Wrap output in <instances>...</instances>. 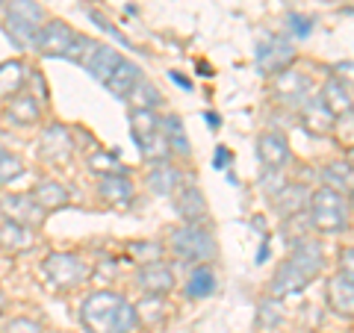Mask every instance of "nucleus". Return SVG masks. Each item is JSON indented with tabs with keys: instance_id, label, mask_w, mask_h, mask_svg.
I'll return each instance as SVG.
<instances>
[{
	"instance_id": "f257e3e1",
	"label": "nucleus",
	"mask_w": 354,
	"mask_h": 333,
	"mask_svg": "<svg viewBox=\"0 0 354 333\" xmlns=\"http://www.w3.org/2000/svg\"><path fill=\"white\" fill-rule=\"evenodd\" d=\"M80 321L88 333H133L139 327L136 310L118 292H92L80 304Z\"/></svg>"
},
{
	"instance_id": "f03ea898",
	"label": "nucleus",
	"mask_w": 354,
	"mask_h": 333,
	"mask_svg": "<svg viewBox=\"0 0 354 333\" xmlns=\"http://www.w3.org/2000/svg\"><path fill=\"white\" fill-rule=\"evenodd\" d=\"M325 265V254L322 245L316 239H301L292 251V257L281 263V269L274 272V280H272V295L274 298H286V295H298L310 286L319 277Z\"/></svg>"
},
{
	"instance_id": "7ed1b4c3",
	"label": "nucleus",
	"mask_w": 354,
	"mask_h": 333,
	"mask_svg": "<svg viewBox=\"0 0 354 333\" xmlns=\"http://www.w3.org/2000/svg\"><path fill=\"white\" fill-rule=\"evenodd\" d=\"M307 209H310V225L322 233H339L348 227V216H351L348 198L328 186H319L307 198Z\"/></svg>"
},
{
	"instance_id": "20e7f679",
	"label": "nucleus",
	"mask_w": 354,
	"mask_h": 333,
	"mask_svg": "<svg viewBox=\"0 0 354 333\" xmlns=\"http://www.w3.org/2000/svg\"><path fill=\"white\" fill-rule=\"evenodd\" d=\"M130 136L136 142L139 153L148 162H165L171 157L169 145H165L162 136V118H157L153 109H133L130 113Z\"/></svg>"
},
{
	"instance_id": "39448f33",
	"label": "nucleus",
	"mask_w": 354,
	"mask_h": 333,
	"mask_svg": "<svg viewBox=\"0 0 354 333\" xmlns=\"http://www.w3.org/2000/svg\"><path fill=\"white\" fill-rule=\"evenodd\" d=\"M6 32L21 50L36 48L39 30L44 24V9L36 0H6Z\"/></svg>"
},
{
	"instance_id": "423d86ee",
	"label": "nucleus",
	"mask_w": 354,
	"mask_h": 333,
	"mask_svg": "<svg viewBox=\"0 0 354 333\" xmlns=\"http://www.w3.org/2000/svg\"><path fill=\"white\" fill-rule=\"evenodd\" d=\"M41 269L57 289H77V286H83L88 280V274H92V265H88L80 254H71V251L48 254Z\"/></svg>"
},
{
	"instance_id": "0eeeda50",
	"label": "nucleus",
	"mask_w": 354,
	"mask_h": 333,
	"mask_svg": "<svg viewBox=\"0 0 354 333\" xmlns=\"http://www.w3.org/2000/svg\"><path fill=\"white\" fill-rule=\"evenodd\" d=\"M171 251L180 260L207 265L216 257V239L209 236V230H204L201 225H183L180 230L171 233Z\"/></svg>"
},
{
	"instance_id": "6e6552de",
	"label": "nucleus",
	"mask_w": 354,
	"mask_h": 333,
	"mask_svg": "<svg viewBox=\"0 0 354 333\" xmlns=\"http://www.w3.org/2000/svg\"><path fill=\"white\" fill-rule=\"evenodd\" d=\"M292 62H295V48H292L290 39H283V36H266L257 44V68L266 77H278L281 71L292 68Z\"/></svg>"
},
{
	"instance_id": "1a4fd4ad",
	"label": "nucleus",
	"mask_w": 354,
	"mask_h": 333,
	"mask_svg": "<svg viewBox=\"0 0 354 333\" xmlns=\"http://www.w3.org/2000/svg\"><path fill=\"white\" fill-rule=\"evenodd\" d=\"M0 213L6 216V221L30 230L44 221V209L32 201V195H3L0 198Z\"/></svg>"
},
{
	"instance_id": "9d476101",
	"label": "nucleus",
	"mask_w": 354,
	"mask_h": 333,
	"mask_svg": "<svg viewBox=\"0 0 354 333\" xmlns=\"http://www.w3.org/2000/svg\"><path fill=\"white\" fill-rule=\"evenodd\" d=\"M74 39V30L65 24V21H48V24H41L39 30V39H36V48L41 57H65V50H68V44Z\"/></svg>"
},
{
	"instance_id": "9b49d317",
	"label": "nucleus",
	"mask_w": 354,
	"mask_h": 333,
	"mask_svg": "<svg viewBox=\"0 0 354 333\" xmlns=\"http://www.w3.org/2000/svg\"><path fill=\"white\" fill-rule=\"evenodd\" d=\"M171 195H174L177 216H180L186 225H201V221H207V201H204V195L198 186H192V183L177 186Z\"/></svg>"
},
{
	"instance_id": "f8f14e48",
	"label": "nucleus",
	"mask_w": 354,
	"mask_h": 333,
	"mask_svg": "<svg viewBox=\"0 0 354 333\" xmlns=\"http://www.w3.org/2000/svg\"><path fill=\"white\" fill-rule=\"evenodd\" d=\"M136 283H139V289L145 292V295L162 298V295H169L174 289V272L162 260L148 263V265H142V269H139Z\"/></svg>"
},
{
	"instance_id": "ddd939ff",
	"label": "nucleus",
	"mask_w": 354,
	"mask_h": 333,
	"mask_svg": "<svg viewBox=\"0 0 354 333\" xmlns=\"http://www.w3.org/2000/svg\"><path fill=\"white\" fill-rule=\"evenodd\" d=\"M257 157L266 169L281 171V165L290 162V142H286L283 133H278V130H266L257 139Z\"/></svg>"
},
{
	"instance_id": "4468645a",
	"label": "nucleus",
	"mask_w": 354,
	"mask_h": 333,
	"mask_svg": "<svg viewBox=\"0 0 354 333\" xmlns=\"http://www.w3.org/2000/svg\"><path fill=\"white\" fill-rule=\"evenodd\" d=\"M328 304L337 316L351 318L354 316V274L337 272L328 283Z\"/></svg>"
},
{
	"instance_id": "2eb2a0df",
	"label": "nucleus",
	"mask_w": 354,
	"mask_h": 333,
	"mask_svg": "<svg viewBox=\"0 0 354 333\" xmlns=\"http://www.w3.org/2000/svg\"><path fill=\"white\" fill-rule=\"evenodd\" d=\"M272 88H274V95L281 97L283 104H304L307 101V92H310V77L307 74H298L295 68H286V71H281L278 77H274V83H272Z\"/></svg>"
},
{
	"instance_id": "dca6fc26",
	"label": "nucleus",
	"mask_w": 354,
	"mask_h": 333,
	"mask_svg": "<svg viewBox=\"0 0 354 333\" xmlns=\"http://www.w3.org/2000/svg\"><path fill=\"white\" fill-rule=\"evenodd\" d=\"M41 157H48L53 162H59V160H68L71 157V151H74V139H71V130L65 127V124H50V127H44L41 133Z\"/></svg>"
},
{
	"instance_id": "f3484780",
	"label": "nucleus",
	"mask_w": 354,
	"mask_h": 333,
	"mask_svg": "<svg viewBox=\"0 0 354 333\" xmlns=\"http://www.w3.org/2000/svg\"><path fill=\"white\" fill-rule=\"evenodd\" d=\"M41 118V106L36 101V95L30 92H18L15 97H9L6 104V121L15 127H32Z\"/></svg>"
},
{
	"instance_id": "a211bd4d",
	"label": "nucleus",
	"mask_w": 354,
	"mask_h": 333,
	"mask_svg": "<svg viewBox=\"0 0 354 333\" xmlns=\"http://www.w3.org/2000/svg\"><path fill=\"white\" fill-rule=\"evenodd\" d=\"M301 106H304L301 121H304V127H307L310 133H313V136H325V133L334 130L337 118L330 115V109L322 104V97H307V101H304Z\"/></svg>"
},
{
	"instance_id": "6ab92c4d",
	"label": "nucleus",
	"mask_w": 354,
	"mask_h": 333,
	"mask_svg": "<svg viewBox=\"0 0 354 333\" xmlns=\"http://www.w3.org/2000/svg\"><path fill=\"white\" fill-rule=\"evenodd\" d=\"M142 71H139V65H133L130 59H121L118 65H115V71L106 77V88H109V95H115V97H121V101H127V95L133 92V86H136L142 77H139Z\"/></svg>"
},
{
	"instance_id": "aec40b11",
	"label": "nucleus",
	"mask_w": 354,
	"mask_h": 333,
	"mask_svg": "<svg viewBox=\"0 0 354 333\" xmlns=\"http://www.w3.org/2000/svg\"><path fill=\"white\" fill-rule=\"evenodd\" d=\"M322 104L330 109V115H351V88L348 83H342L339 77H330L322 88Z\"/></svg>"
},
{
	"instance_id": "412c9836",
	"label": "nucleus",
	"mask_w": 354,
	"mask_h": 333,
	"mask_svg": "<svg viewBox=\"0 0 354 333\" xmlns=\"http://www.w3.org/2000/svg\"><path fill=\"white\" fill-rule=\"evenodd\" d=\"M97 192H101V201L106 207H130L133 204V183L127 177H101V186H97Z\"/></svg>"
},
{
	"instance_id": "4be33fe9",
	"label": "nucleus",
	"mask_w": 354,
	"mask_h": 333,
	"mask_svg": "<svg viewBox=\"0 0 354 333\" xmlns=\"http://www.w3.org/2000/svg\"><path fill=\"white\" fill-rule=\"evenodd\" d=\"M36 245V233L30 227H21V225H12V221H3L0 225V248L9 251V254H24Z\"/></svg>"
},
{
	"instance_id": "5701e85b",
	"label": "nucleus",
	"mask_w": 354,
	"mask_h": 333,
	"mask_svg": "<svg viewBox=\"0 0 354 333\" xmlns=\"http://www.w3.org/2000/svg\"><path fill=\"white\" fill-rule=\"evenodd\" d=\"M30 195H32V201H36L44 209V213H50V209H59V207H68V201H71L68 189H65L59 180H41Z\"/></svg>"
},
{
	"instance_id": "b1692460",
	"label": "nucleus",
	"mask_w": 354,
	"mask_h": 333,
	"mask_svg": "<svg viewBox=\"0 0 354 333\" xmlns=\"http://www.w3.org/2000/svg\"><path fill=\"white\" fill-rule=\"evenodd\" d=\"M121 59L124 57H121L115 48H109V44H97V48L92 50V57H88V62H86V68L97 83H106V77L115 71V65Z\"/></svg>"
},
{
	"instance_id": "393cba45",
	"label": "nucleus",
	"mask_w": 354,
	"mask_h": 333,
	"mask_svg": "<svg viewBox=\"0 0 354 333\" xmlns=\"http://www.w3.org/2000/svg\"><path fill=\"white\" fill-rule=\"evenodd\" d=\"M27 83V68L21 59H6L0 62V97H15Z\"/></svg>"
},
{
	"instance_id": "a878e982",
	"label": "nucleus",
	"mask_w": 354,
	"mask_h": 333,
	"mask_svg": "<svg viewBox=\"0 0 354 333\" xmlns=\"http://www.w3.org/2000/svg\"><path fill=\"white\" fill-rule=\"evenodd\" d=\"M216 272L209 269V265H195L192 274H189V280H186V295L195 298V301H201V298H209L216 292Z\"/></svg>"
},
{
	"instance_id": "bb28decb",
	"label": "nucleus",
	"mask_w": 354,
	"mask_h": 333,
	"mask_svg": "<svg viewBox=\"0 0 354 333\" xmlns=\"http://www.w3.org/2000/svg\"><path fill=\"white\" fill-rule=\"evenodd\" d=\"M162 136H165V145H169L171 153H177V157H189V136H186V127L177 115L162 118Z\"/></svg>"
},
{
	"instance_id": "cd10ccee",
	"label": "nucleus",
	"mask_w": 354,
	"mask_h": 333,
	"mask_svg": "<svg viewBox=\"0 0 354 333\" xmlns=\"http://www.w3.org/2000/svg\"><path fill=\"white\" fill-rule=\"evenodd\" d=\"M307 189L304 186H281L278 192H274V207L281 209V216H295L301 207H307V198L310 195H304Z\"/></svg>"
},
{
	"instance_id": "c85d7f7f",
	"label": "nucleus",
	"mask_w": 354,
	"mask_h": 333,
	"mask_svg": "<svg viewBox=\"0 0 354 333\" xmlns=\"http://www.w3.org/2000/svg\"><path fill=\"white\" fill-rule=\"evenodd\" d=\"M148 186H151L153 195H171L174 189L180 186V171L171 169V165H165V162H160L157 169L148 174Z\"/></svg>"
},
{
	"instance_id": "c756f323",
	"label": "nucleus",
	"mask_w": 354,
	"mask_h": 333,
	"mask_svg": "<svg viewBox=\"0 0 354 333\" xmlns=\"http://www.w3.org/2000/svg\"><path fill=\"white\" fill-rule=\"evenodd\" d=\"M133 310H136V321L142 327H153L165 318V301L157 295H145L139 304H133Z\"/></svg>"
},
{
	"instance_id": "7c9ffc66",
	"label": "nucleus",
	"mask_w": 354,
	"mask_h": 333,
	"mask_svg": "<svg viewBox=\"0 0 354 333\" xmlns=\"http://www.w3.org/2000/svg\"><path fill=\"white\" fill-rule=\"evenodd\" d=\"M322 177H325V186L334 189L339 195H351V165L348 162H330L322 169Z\"/></svg>"
},
{
	"instance_id": "2f4dec72",
	"label": "nucleus",
	"mask_w": 354,
	"mask_h": 333,
	"mask_svg": "<svg viewBox=\"0 0 354 333\" xmlns=\"http://www.w3.org/2000/svg\"><path fill=\"white\" fill-rule=\"evenodd\" d=\"M88 169L101 177H127V169L121 165V160L115 153H106V151H97L88 157Z\"/></svg>"
},
{
	"instance_id": "473e14b6",
	"label": "nucleus",
	"mask_w": 354,
	"mask_h": 333,
	"mask_svg": "<svg viewBox=\"0 0 354 333\" xmlns=\"http://www.w3.org/2000/svg\"><path fill=\"white\" fill-rule=\"evenodd\" d=\"M127 101L133 104V109H153V113H157V106L162 104V97H160V92L148 80H139L136 86H133V92L127 95Z\"/></svg>"
},
{
	"instance_id": "72a5a7b5",
	"label": "nucleus",
	"mask_w": 354,
	"mask_h": 333,
	"mask_svg": "<svg viewBox=\"0 0 354 333\" xmlns=\"http://www.w3.org/2000/svg\"><path fill=\"white\" fill-rule=\"evenodd\" d=\"M95 48H97V44L88 39V36H77V32H74V39H71V44H68V50H65L62 59H68V62H74V65H86Z\"/></svg>"
},
{
	"instance_id": "f704fd0d",
	"label": "nucleus",
	"mask_w": 354,
	"mask_h": 333,
	"mask_svg": "<svg viewBox=\"0 0 354 333\" xmlns=\"http://www.w3.org/2000/svg\"><path fill=\"white\" fill-rule=\"evenodd\" d=\"M127 254L139 265H148V263H157L162 260V245L160 242H130L127 245Z\"/></svg>"
},
{
	"instance_id": "c9c22d12",
	"label": "nucleus",
	"mask_w": 354,
	"mask_h": 333,
	"mask_svg": "<svg viewBox=\"0 0 354 333\" xmlns=\"http://www.w3.org/2000/svg\"><path fill=\"white\" fill-rule=\"evenodd\" d=\"M21 174H24V162H21V157L0 148V186H9L12 180H18Z\"/></svg>"
},
{
	"instance_id": "e433bc0d",
	"label": "nucleus",
	"mask_w": 354,
	"mask_h": 333,
	"mask_svg": "<svg viewBox=\"0 0 354 333\" xmlns=\"http://www.w3.org/2000/svg\"><path fill=\"white\" fill-rule=\"evenodd\" d=\"M286 24H290V30H292V36H295V39H307L310 32H313V18H307V15L290 12V18H286Z\"/></svg>"
},
{
	"instance_id": "4c0bfd02",
	"label": "nucleus",
	"mask_w": 354,
	"mask_h": 333,
	"mask_svg": "<svg viewBox=\"0 0 354 333\" xmlns=\"http://www.w3.org/2000/svg\"><path fill=\"white\" fill-rule=\"evenodd\" d=\"M6 333H41V327L32 318H12L6 325Z\"/></svg>"
},
{
	"instance_id": "58836bf2",
	"label": "nucleus",
	"mask_w": 354,
	"mask_h": 333,
	"mask_svg": "<svg viewBox=\"0 0 354 333\" xmlns=\"http://www.w3.org/2000/svg\"><path fill=\"white\" fill-rule=\"evenodd\" d=\"M88 18H92V21H95V24H97V27H101L104 32H109V36H113V39H115L118 44H127V39H124V36H121V32H118V30H115L113 24H109V21H106V18H101V15H97V12H88Z\"/></svg>"
},
{
	"instance_id": "ea45409f",
	"label": "nucleus",
	"mask_w": 354,
	"mask_h": 333,
	"mask_svg": "<svg viewBox=\"0 0 354 333\" xmlns=\"http://www.w3.org/2000/svg\"><path fill=\"white\" fill-rule=\"evenodd\" d=\"M171 80H174L177 86H180V88H183V92H189V88H192V83H189V80H186V77H183V74H177V71H171Z\"/></svg>"
},
{
	"instance_id": "a19ab883",
	"label": "nucleus",
	"mask_w": 354,
	"mask_h": 333,
	"mask_svg": "<svg viewBox=\"0 0 354 333\" xmlns=\"http://www.w3.org/2000/svg\"><path fill=\"white\" fill-rule=\"evenodd\" d=\"M339 272L354 274V272H351V248H346V251H342V269H339Z\"/></svg>"
},
{
	"instance_id": "79ce46f5",
	"label": "nucleus",
	"mask_w": 354,
	"mask_h": 333,
	"mask_svg": "<svg viewBox=\"0 0 354 333\" xmlns=\"http://www.w3.org/2000/svg\"><path fill=\"white\" fill-rule=\"evenodd\" d=\"M227 160H230V153H227L225 148H218V151H216V169H221V165H227Z\"/></svg>"
},
{
	"instance_id": "37998d69",
	"label": "nucleus",
	"mask_w": 354,
	"mask_h": 333,
	"mask_svg": "<svg viewBox=\"0 0 354 333\" xmlns=\"http://www.w3.org/2000/svg\"><path fill=\"white\" fill-rule=\"evenodd\" d=\"M207 121H209V127H218V115L216 113H207Z\"/></svg>"
},
{
	"instance_id": "c03bdc74",
	"label": "nucleus",
	"mask_w": 354,
	"mask_h": 333,
	"mask_svg": "<svg viewBox=\"0 0 354 333\" xmlns=\"http://www.w3.org/2000/svg\"><path fill=\"white\" fill-rule=\"evenodd\" d=\"M3 310H6V295L0 292V316H3Z\"/></svg>"
},
{
	"instance_id": "a18cd8bd",
	"label": "nucleus",
	"mask_w": 354,
	"mask_h": 333,
	"mask_svg": "<svg viewBox=\"0 0 354 333\" xmlns=\"http://www.w3.org/2000/svg\"><path fill=\"white\" fill-rule=\"evenodd\" d=\"M3 9H6V0H0V12H3Z\"/></svg>"
},
{
	"instance_id": "49530a36",
	"label": "nucleus",
	"mask_w": 354,
	"mask_h": 333,
	"mask_svg": "<svg viewBox=\"0 0 354 333\" xmlns=\"http://www.w3.org/2000/svg\"><path fill=\"white\" fill-rule=\"evenodd\" d=\"M50 333H62V330H50Z\"/></svg>"
}]
</instances>
